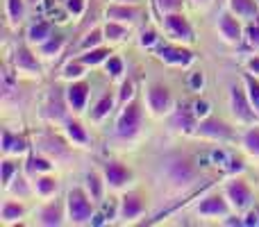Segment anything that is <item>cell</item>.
Segmentation results:
<instances>
[{"label":"cell","mask_w":259,"mask_h":227,"mask_svg":"<svg viewBox=\"0 0 259 227\" xmlns=\"http://www.w3.org/2000/svg\"><path fill=\"white\" fill-rule=\"evenodd\" d=\"M68 209H71V218L75 220V223H84V220L91 216L89 200H87L84 193L77 191V189L71 191V196H68Z\"/></svg>","instance_id":"1"},{"label":"cell","mask_w":259,"mask_h":227,"mask_svg":"<svg viewBox=\"0 0 259 227\" xmlns=\"http://www.w3.org/2000/svg\"><path fill=\"white\" fill-rule=\"evenodd\" d=\"M139 120H141V109H139L137 103L127 105L125 112L121 114V120H118V134L121 137H130V134L137 132Z\"/></svg>","instance_id":"2"},{"label":"cell","mask_w":259,"mask_h":227,"mask_svg":"<svg viewBox=\"0 0 259 227\" xmlns=\"http://www.w3.org/2000/svg\"><path fill=\"white\" fill-rule=\"evenodd\" d=\"M148 98H150V105H152V109H155V112H164V109L170 105L168 91H166L161 84H152L150 96H148Z\"/></svg>","instance_id":"3"},{"label":"cell","mask_w":259,"mask_h":227,"mask_svg":"<svg viewBox=\"0 0 259 227\" xmlns=\"http://www.w3.org/2000/svg\"><path fill=\"white\" fill-rule=\"evenodd\" d=\"M166 25H168V30L173 32L175 36H180V39H193L191 27H189L187 21H184L182 16H178V14H170V16L166 18Z\"/></svg>","instance_id":"4"},{"label":"cell","mask_w":259,"mask_h":227,"mask_svg":"<svg viewBox=\"0 0 259 227\" xmlns=\"http://www.w3.org/2000/svg\"><path fill=\"white\" fill-rule=\"evenodd\" d=\"M193 175H196V170H193V166L189 164V161H175L173 166H170V177L175 179V182H191Z\"/></svg>","instance_id":"5"},{"label":"cell","mask_w":259,"mask_h":227,"mask_svg":"<svg viewBox=\"0 0 259 227\" xmlns=\"http://www.w3.org/2000/svg\"><path fill=\"white\" fill-rule=\"evenodd\" d=\"M228 193L237 207H246L248 200H250V191H248V187L243 182H232L228 187Z\"/></svg>","instance_id":"6"},{"label":"cell","mask_w":259,"mask_h":227,"mask_svg":"<svg viewBox=\"0 0 259 227\" xmlns=\"http://www.w3.org/2000/svg\"><path fill=\"white\" fill-rule=\"evenodd\" d=\"M159 55H161V59H166V62H170V64H189L191 62V53L178 50V48H168V46L159 48Z\"/></svg>","instance_id":"7"},{"label":"cell","mask_w":259,"mask_h":227,"mask_svg":"<svg viewBox=\"0 0 259 227\" xmlns=\"http://www.w3.org/2000/svg\"><path fill=\"white\" fill-rule=\"evenodd\" d=\"M200 134H205V137H230V129L225 123H221V120H205V123L200 125Z\"/></svg>","instance_id":"8"},{"label":"cell","mask_w":259,"mask_h":227,"mask_svg":"<svg viewBox=\"0 0 259 227\" xmlns=\"http://www.w3.org/2000/svg\"><path fill=\"white\" fill-rule=\"evenodd\" d=\"M87 94H89V86H87V84H73L71 89H68V103L73 105V109H82V107H84Z\"/></svg>","instance_id":"9"},{"label":"cell","mask_w":259,"mask_h":227,"mask_svg":"<svg viewBox=\"0 0 259 227\" xmlns=\"http://www.w3.org/2000/svg\"><path fill=\"white\" fill-rule=\"evenodd\" d=\"M232 105H234V112H237L239 118H243V120H248L250 118V109H248V103H246V98H243V94L237 89V86H232Z\"/></svg>","instance_id":"10"},{"label":"cell","mask_w":259,"mask_h":227,"mask_svg":"<svg viewBox=\"0 0 259 227\" xmlns=\"http://www.w3.org/2000/svg\"><path fill=\"white\" fill-rule=\"evenodd\" d=\"M127 177H130V173H127L125 168H123L121 164H109V166H107V179L114 184V187L123 184Z\"/></svg>","instance_id":"11"},{"label":"cell","mask_w":259,"mask_h":227,"mask_svg":"<svg viewBox=\"0 0 259 227\" xmlns=\"http://www.w3.org/2000/svg\"><path fill=\"white\" fill-rule=\"evenodd\" d=\"M200 214H225V202L219 196L207 198L200 205Z\"/></svg>","instance_id":"12"},{"label":"cell","mask_w":259,"mask_h":227,"mask_svg":"<svg viewBox=\"0 0 259 227\" xmlns=\"http://www.w3.org/2000/svg\"><path fill=\"white\" fill-rule=\"evenodd\" d=\"M221 30H223L225 36H228V39H232V41H237L239 34H241V30H239L237 21H232L230 16H223V18H221Z\"/></svg>","instance_id":"13"},{"label":"cell","mask_w":259,"mask_h":227,"mask_svg":"<svg viewBox=\"0 0 259 227\" xmlns=\"http://www.w3.org/2000/svg\"><path fill=\"white\" fill-rule=\"evenodd\" d=\"M139 211H141V200H139L137 196L125 198V202H123V216H125V218H134Z\"/></svg>","instance_id":"14"},{"label":"cell","mask_w":259,"mask_h":227,"mask_svg":"<svg viewBox=\"0 0 259 227\" xmlns=\"http://www.w3.org/2000/svg\"><path fill=\"white\" fill-rule=\"evenodd\" d=\"M16 64H18V66H21V68H30V71H39V64H36L34 59H32V55L27 53L25 48H21V50H18V53H16Z\"/></svg>","instance_id":"15"},{"label":"cell","mask_w":259,"mask_h":227,"mask_svg":"<svg viewBox=\"0 0 259 227\" xmlns=\"http://www.w3.org/2000/svg\"><path fill=\"white\" fill-rule=\"evenodd\" d=\"M232 9L237 14H243V16H252V14H255L252 0H232Z\"/></svg>","instance_id":"16"},{"label":"cell","mask_w":259,"mask_h":227,"mask_svg":"<svg viewBox=\"0 0 259 227\" xmlns=\"http://www.w3.org/2000/svg\"><path fill=\"white\" fill-rule=\"evenodd\" d=\"M109 18H116V21H132L134 18V9H127V7H112L107 12Z\"/></svg>","instance_id":"17"},{"label":"cell","mask_w":259,"mask_h":227,"mask_svg":"<svg viewBox=\"0 0 259 227\" xmlns=\"http://www.w3.org/2000/svg\"><path fill=\"white\" fill-rule=\"evenodd\" d=\"M41 220H44V225H59V207L50 205L48 209L41 214Z\"/></svg>","instance_id":"18"},{"label":"cell","mask_w":259,"mask_h":227,"mask_svg":"<svg viewBox=\"0 0 259 227\" xmlns=\"http://www.w3.org/2000/svg\"><path fill=\"white\" fill-rule=\"evenodd\" d=\"M23 141L21 139H12V134L9 132H3V150H16V152H21L23 150Z\"/></svg>","instance_id":"19"},{"label":"cell","mask_w":259,"mask_h":227,"mask_svg":"<svg viewBox=\"0 0 259 227\" xmlns=\"http://www.w3.org/2000/svg\"><path fill=\"white\" fill-rule=\"evenodd\" d=\"M46 36H48V25H46V23H39V25H34L30 30V39L32 41H44Z\"/></svg>","instance_id":"20"},{"label":"cell","mask_w":259,"mask_h":227,"mask_svg":"<svg viewBox=\"0 0 259 227\" xmlns=\"http://www.w3.org/2000/svg\"><path fill=\"white\" fill-rule=\"evenodd\" d=\"M246 82H248V91H250V103L255 105V109L259 112V84L252 77H246Z\"/></svg>","instance_id":"21"},{"label":"cell","mask_w":259,"mask_h":227,"mask_svg":"<svg viewBox=\"0 0 259 227\" xmlns=\"http://www.w3.org/2000/svg\"><path fill=\"white\" fill-rule=\"evenodd\" d=\"M246 146L250 152H257L259 155V129H252V132L246 134Z\"/></svg>","instance_id":"22"},{"label":"cell","mask_w":259,"mask_h":227,"mask_svg":"<svg viewBox=\"0 0 259 227\" xmlns=\"http://www.w3.org/2000/svg\"><path fill=\"white\" fill-rule=\"evenodd\" d=\"M109 109H112V98H109V96H105V98H103V100H100V103H98V107H96V112H94V118H103V116L107 114Z\"/></svg>","instance_id":"23"},{"label":"cell","mask_w":259,"mask_h":227,"mask_svg":"<svg viewBox=\"0 0 259 227\" xmlns=\"http://www.w3.org/2000/svg\"><path fill=\"white\" fill-rule=\"evenodd\" d=\"M175 123L184 125V129H191L193 127V118H191V114H189L187 109H180L178 116H175Z\"/></svg>","instance_id":"24"},{"label":"cell","mask_w":259,"mask_h":227,"mask_svg":"<svg viewBox=\"0 0 259 227\" xmlns=\"http://www.w3.org/2000/svg\"><path fill=\"white\" fill-rule=\"evenodd\" d=\"M21 214H23V209L18 205H5V209H3V218L5 220H14V218H18Z\"/></svg>","instance_id":"25"},{"label":"cell","mask_w":259,"mask_h":227,"mask_svg":"<svg viewBox=\"0 0 259 227\" xmlns=\"http://www.w3.org/2000/svg\"><path fill=\"white\" fill-rule=\"evenodd\" d=\"M107 55H109L107 50H94L91 55H84V57H82V62H84V64H98L100 59H105Z\"/></svg>","instance_id":"26"},{"label":"cell","mask_w":259,"mask_h":227,"mask_svg":"<svg viewBox=\"0 0 259 227\" xmlns=\"http://www.w3.org/2000/svg\"><path fill=\"white\" fill-rule=\"evenodd\" d=\"M68 134H71L75 141H87V134L82 132V127L77 123H68Z\"/></svg>","instance_id":"27"},{"label":"cell","mask_w":259,"mask_h":227,"mask_svg":"<svg viewBox=\"0 0 259 227\" xmlns=\"http://www.w3.org/2000/svg\"><path fill=\"white\" fill-rule=\"evenodd\" d=\"M59 46H62V36H53V39L44 46V53L46 55H53L55 50H59Z\"/></svg>","instance_id":"28"},{"label":"cell","mask_w":259,"mask_h":227,"mask_svg":"<svg viewBox=\"0 0 259 227\" xmlns=\"http://www.w3.org/2000/svg\"><path fill=\"white\" fill-rule=\"evenodd\" d=\"M9 14H12L14 18H21V14H23L21 0H9Z\"/></svg>","instance_id":"29"},{"label":"cell","mask_w":259,"mask_h":227,"mask_svg":"<svg viewBox=\"0 0 259 227\" xmlns=\"http://www.w3.org/2000/svg\"><path fill=\"white\" fill-rule=\"evenodd\" d=\"M39 191H41V193H50V191H55V179H50V177L39 179Z\"/></svg>","instance_id":"30"},{"label":"cell","mask_w":259,"mask_h":227,"mask_svg":"<svg viewBox=\"0 0 259 227\" xmlns=\"http://www.w3.org/2000/svg\"><path fill=\"white\" fill-rule=\"evenodd\" d=\"M36 168H39V170H48L50 164H48V161H44V159H36V157H32V159H30V170H36Z\"/></svg>","instance_id":"31"},{"label":"cell","mask_w":259,"mask_h":227,"mask_svg":"<svg viewBox=\"0 0 259 227\" xmlns=\"http://www.w3.org/2000/svg\"><path fill=\"white\" fill-rule=\"evenodd\" d=\"M105 32H107V36H112V39H121V36H123V27L114 25V23H109Z\"/></svg>","instance_id":"32"},{"label":"cell","mask_w":259,"mask_h":227,"mask_svg":"<svg viewBox=\"0 0 259 227\" xmlns=\"http://www.w3.org/2000/svg\"><path fill=\"white\" fill-rule=\"evenodd\" d=\"M121 68H123L121 59H109V62H107V71L112 73V75H118V73H121Z\"/></svg>","instance_id":"33"},{"label":"cell","mask_w":259,"mask_h":227,"mask_svg":"<svg viewBox=\"0 0 259 227\" xmlns=\"http://www.w3.org/2000/svg\"><path fill=\"white\" fill-rule=\"evenodd\" d=\"M89 189H91V193H94V198H100V182L96 175H89Z\"/></svg>","instance_id":"34"},{"label":"cell","mask_w":259,"mask_h":227,"mask_svg":"<svg viewBox=\"0 0 259 227\" xmlns=\"http://www.w3.org/2000/svg\"><path fill=\"white\" fill-rule=\"evenodd\" d=\"M159 5H161V9L164 12H170V9H178L180 5H182V0H159Z\"/></svg>","instance_id":"35"},{"label":"cell","mask_w":259,"mask_h":227,"mask_svg":"<svg viewBox=\"0 0 259 227\" xmlns=\"http://www.w3.org/2000/svg\"><path fill=\"white\" fill-rule=\"evenodd\" d=\"M98 41H100V32H91L89 39H84V43L82 46H84V48H91V46H96Z\"/></svg>","instance_id":"36"},{"label":"cell","mask_w":259,"mask_h":227,"mask_svg":"<svg viewBox=\"0 0 259 227\" xmlns=\"http://www.w3.org/2000/svg\"><path fill=\"white\" fill-rule=\"evenodd\" d=\"M207 112H209V105H207L205 100H198L196 103V116H205Z\"/></svg>","instance_id":"37"},{"label":"cell","mask_w":259,"mask_h":227,"mask_svg":"<svg viewBox=\"0 0 259 227\" xmlns=\"http://www.w3.org/2000/svg\"><path fill=\"white\" fill-rule=\"evenodd\" d=\"M12 170H14V166L9 164V161H5V164H3V182H9V177H12Z\"/></svg>","instance_id":"38"},{"label":"cell","mask_w":259,"mask_h":227,"mask_svg":"<svg viewBox=\"0 0 259 227\" xmlns=\"http://www.w3.org/2000/svg\"><path fill=\"white\" fill-rule=\"evenodd\" d=\"M141 43L143 46H152V43H155V32H143Z\"/></svg>","instance_id":"39"},{"label":"cell","mask_w":259,"mask_h":227,"mask_svg":"<svg viewBox=\"0 0 259 227\" xmlns=\"http://www.w3.org/2000/svg\"><path fill=\"white\" fill-rule=\"evenodd\" d=\"M68 9L73 14H80L82 12V0H68Z\"/></svg>","instance_id":"40"},{"label":"cell","mask_w":259,"mask_h":227,"mask_svg":"<svg viewBox=\"0 0 259 227\" xmlns=\"http://www.w3.org/2000/svg\"><path fill=\"white\" fill-rule=\"evenodd\" d=\"M248 39H250L252 43H259V25H257V27L252 25L250 30H248Z\"/></svg>","instance_id":"41"},{"label":"cell","mask_w":259,"mask_h":227,"mask_svg":"<svg viewBox=\"0 0 259 227\" xmlns=\"http://www.w3.org/2000/svg\"><path fill=\"white\" fill-rule=\"evenodd\" d=\"M80 66H77V64H68V66H66V75L68 77H75V75H80Z\"/></svg>","instance_id":"42"},{"label":"cell","mask_w":259,"mask_h":227,"mask_svg":"<svg viewBox=\"0 0 259 227\" xmlns=\"http://www.w3.org/2000/svg\"><path fill=\"white\" fill-rule=\"evenodd\" d=\"M130 96H132V82H125V84H123V94H121V98H123V100H127Z\"/></svg>","instance_id":"43"},{"label":"cell","mask_w":259,"mask_h":227,"mask_svg":"<svg viewBox=\"0 0 259 227\" xmlns=\"http://www.w3.org/2000/svg\"><path fill=\"white\" fill-rule=\"evenodd\" d=\"M257 216H259V214H255V211H252V214H248L246 225H257V223H259V220H257Z\"/></svg>","instance_id":"44"},{"label":"cell","mask_w":259,"mask_h":227,"mask_svg":"<svg viewBox=\"0 0 259 227\" xmlns=\"http://www.w3.org/2000/svg\"><path fill=\"white\" fill-rule=\"evenodd\" d=\"M191 84H193V86H202V75H200V73H196V75H193Z\"/></svg>","instance_id":"45"},{"label":"cell","mask_w":259,"mask_h":227,"mask_svg":"<svg viewBox=\"0 0 259 227\" xmlns=\"http://www.w3.org/2000/svg\"><path fill=\"white\" fill-rule=\"evenodd\" d=\"M250 68H252V71H257V73H259V59H252V62H250Z\"/></svg>","instance_id":"46"},{"label":"cell","mask_w":259,"mask_h":227,"mask_svg":"<svg viewBox=\"0 0 259 227\" xmlns=\"http://www.w3.org/2000/svg\"><path fill=\"white\" fill-rule=\"evenodd\" d=\"M202 3H207V0H202Z\"/></svg>","instance_id":"47"}]
</instances>
